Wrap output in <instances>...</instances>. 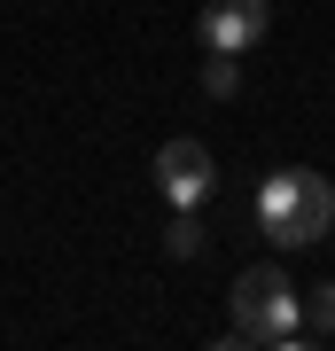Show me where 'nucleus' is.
Returning <instances> with one entry per match:
<instances>
[{"label": "nucleus", "instance_id": "nucleus-1", "mask_svg": "<svg viewBox=\"0 0 335 351\" xmlns=\"http://www.w3.org/2000/svg\"><path fill=\"white\" fill-rule=\"evenodd\" d=\"M258 226L281 242V250H312V242L335 226V188L320 172H304V164H288L258 188Z\"/></svg>", "mask_w": 335, "mask_h": 351}, {"label": "nucleus", "instance_id": "nucleus-2", "mask_svg": "<svg viewBox=\"0 0 335 351\" xmlns=\"http://www.w3.org/2000/svg\"><path fill=\"white\" fill-rule=\"evenodd\" d=\"M234 343H297V289L281 265H249L234 281Z\"/></svg>", "mask_w": 335, "mask_h": 351}, {"label": "nucleus", "instance_id": "nucleus-3", "mask_svg": "<svg viewBox=\"0 0 335 351\" xmlns=\"http://www.w3.org/2000/svg\"><path fill=\"white\" fill-rule=\"evenodd\" d=\"M265 24H273V0H211L195 16V32H203L211 55H249L265 39Z\"/></svg>", "mask_w": 335, "mask_h": 351}, {"label": "nucleus", "instance_id": "nucleus-4", "mask_svg": "<svg viewBox=\"0 0 335 351\" xmlns=\"http://www.w3.org/2000/svg\"><path fill=\"white\" fill-rule=\"evenodd\" d=\"M211 180H219V164H211L203 141H164L156 149V188H164L172 211H195V203L211 195Z\"/></svg>", "mask_w": 335, "mask_h": 351}, {"label": "nucleus", "instance_id": "nucleus-5", "mask_svg": "<svg viewBox=\"0 0 335 351\" xmlns=\"http://www.w3.org/2000/svg\"><path fill=\"white\" fill-rule=\"evenodd\" d=\"M297 343H335V281L312 289V313H297Z\"/></svg>", "mask_w": 335, "mask_h": 351}, {"label": "nucleus", "instance_id": "nucleus-6", "mask_svg": "<svg viewBox=\"0 0 335 351\" xmlns=\"http://www.w3.org/2000/svg\"><path fill=\"white\" fill-rule=\"evenodd\" d=\"M164 250H172V258H195V250H203V226H195V211H179L172 226H164Z\"/></svg>", "mask_w": 335, "mask_h": 351}, {"label": "nucleus", "instance_id": "nucleus-7", "mask_svg": "<svg viewBox=\"0 0 335 351\" xmlns=\"http://www.w3.org/2000/svg\"><path fill=\"white\" fill-rule=\"evenodd\" d=\"M242 86V71H234V55H211V63H203V94H211V101H226V94H234Z\"/></svg>", "mask_w": 335, "mask_h": 351}]
</instances>
